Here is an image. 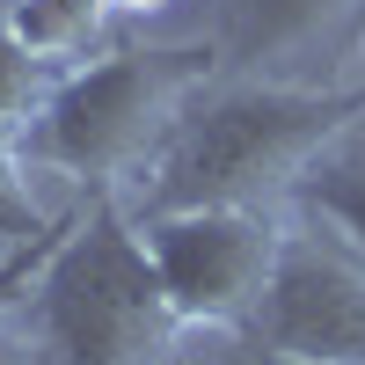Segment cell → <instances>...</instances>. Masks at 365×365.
<instances>
[{"mask_svg":"<svg viewBox=\"0 0 365 365\" xmlns=\"http://www.w3.org/2000/svg\"><path fill=\"white\" fill-rule=\"evenodd\" d=\"M344 0H241V51H292L322 22H336Z\"/></svg>","mask_w":365,"mask_h":365,"instance_id":"cell-8","label":"cell"},{"mask_svg":"<svg viewBox=\"0 0 365 365\" xmlns=\"http://www.w3.org/2000/svg\"><path fill=\"white\" fill-rule=\"evenodd\" d=\"M0 365H29V344L8 329V307H0Z\"/></svg>","mask_w":365,"mask_h":365,"instance_id":"cell-11","label":"cell"},{"mask_svg":"<svg viewBox=\"0 0 365 365\" xmlns=\"http://www.w3.org/2000/svg\"><path fill=\"white\" fill-rule=\"evenodd\" d=\"M51 88H58V81H51V66H44V58L29 51L22 37H15L8 22H0V117H8V125H29V117L44 110Z\"/></svg>","mask_w":365,"mask_h":365,"instance_id":"cell-10","label":"cell"},{"mask_svg":"<svg viewBox=\"0 0 365 365\" xmlns=\"http://www.w3.org/2000/svg\"><path fill=\"white\" fill-rule=\"evenodd\" d=\"M117 15H146V8H168V0H110Z\"/></svg>","mask_w":365,"mask_h":365,"instance_id":"cell-12","label":"cell"},{"mask_svg":"<svg viewBox=\"0 0 365 365\" xmlns=\"http://www.w3.org/2000/svg\"><path fill=\"white\" fill-rule=\"evenodd\" d=\"M205 73H212V44H125L96 66H73L22 125V154L37 168L110 182L168 132L175 103Z\"/></svg>","mask_w":365,"mask_h":365,"instance_id":"cell-3","label":"cell"},{"mask_svg":"<svg viewBox=\"0 0 365 365\" xmlns=\"http://www.w3.org/2000/svg\"><path fill=\"white\" fill-rule=\"evenodd\" d=\"M29 307H37V329L58 365H161L175 336L161 270L146 256L139 227L110 197L66 220L58 249L29 285Z\"/></svg>","mask_w":365,"mask_h":365,"instance_id":"cell-2","label":"cell"},{"mask_svg":"<svg viewBox=\"0 0 365 365\" xmlns=\"http://www.w3.org/2000/svg\"><path fill=\"white\" fill-rule=\"evenodd\" d=\"M58 220H44V205L29 197V154H22V125H8L0 117V241H37L51 234Z\"/></svg>","mask_w":365,"mask_h":365,"instance_id":"cell-9","label":"cell"},{"mask_svg":"<svg viewBox=\"0 0 365 365\" xmlns=\"http://www.w3.org/2000/svg\"><path fill=\"white\" fill-rule=\"evenodd\" d=\"M117 8L110 0H15L8 8V29L44 58L51 73H73L88 51L103 44V22H110Z\"/></svg>","mask_w":365,"mask_h":365,"instance_id":"cell-6","label":"cell"},{"mask_svg":"<svg viewBox=\"0 0 365 365\" xmlns=\"http://www.w3.org/2000/svg\"><path fill=\"white\" fill-rule=\"evenodd\" d=\"M263 365H299V358H263Z\"/></svg>","mask_w":365,"mask_h":365,"instance_id":"cell-13","label":"cell"},{"mask_svg":"<svg viewBox=\"0 0 365 365\" xmlns=\"http://www.w3.org/2000/svg\"><path fill=\"white\" fill-rule=\"evenodd\" d=\"M299 205H307L322 227H336L344 241L365 249V117L299 175Z\"/></svg>","mask_w":365,"mask_h":365,"instance_id":"cell-7","label":"cell"},{"mask_svg":"<svg viewBox=\"0 0 365 365\" xmlns=\"http://www.w3.org/2000/svg\"><path fill=\"white\" fill-rule=\"evenodd\" d=\"M139 241L161 270V292H168L175 322H205V329L256 322L263 292H270V270H278V249H285V234L256 205L146 212Z\"/></svg>","mask_w":365,"mask_h":365,"instance_id":"cell-4","label":"cell"},{"mask_svg":"<svg viewBox=\"0 0 365 365\" xmlns=\"http://www.w3.org/2000/svg\"><path fill=\"white\" fill-rule=\"evenodd\" d=\"M270 358L299 365H365V249L329 234H285L270 292L256 307Z\"/></svg>","mask_w":365,"mask_h":365,"instance_id":"cell-5","label":"cell"},{"mask_svg":"<svg viewBox=\"0 0 365 365\" xmlns=\"http://www.w3.org/2000/svg\"><path fill=\"white\" fill-rule=\"evenodd\" d=\"M365 117L351 88H234L205 103L161 154V175L146 190V212H205V205H270L299 190L329 146Z\"/></svg>","mask_w":365,"mask_h":365,"instance_id":"cell-1","label":"cell"}]
</instances>
